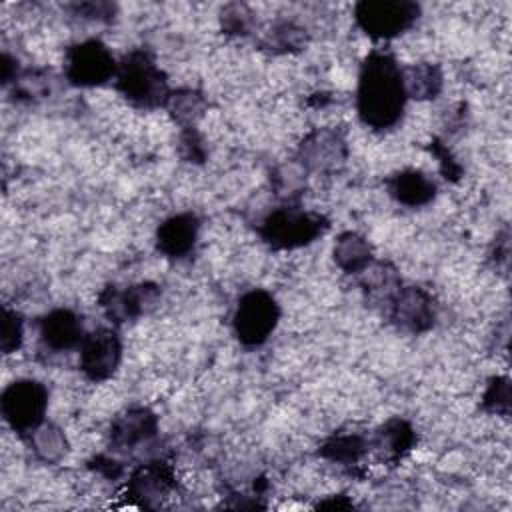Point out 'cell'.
<instances>
[{"label": "cell", "instance_id": "obj_1", "mask_svg": "<svg viewBox=\"0 0 512 512\" xmlns=\"http://www.w3.org/2000/svg\"><path fill=\"white\" fill-rule=\"evenodd\" d=\"M406 100L398 60L388 52H370L360 66L356 88V110L362 124L376 132L394 128L404 116Z\"/></svg>", "mask_w": 512, "mask_h": 512}, {"label": "cell", "instance_id": "obj_2", "mask_svg": "<svg viewBox=\"0 0 512 512\" xmlns=\"http://www.w3.org/2000/svg\"><path fill=\"white\" fill-rule=\"evenodd\" d=\"M114 86L124 100L144 110L166 108L172 94L166 74L144 48H134L118 60Z\"/></svg>", "mask_w": 512, "mask_h": 512}, {"label": "cell", "instance_id": "obj_3", "mask_svg": "<svg viewBox=\"0 0 512 512\" xmlns=\"http://www.w3.org/2000/svg\"><path fill=\"white\" fill-rule=\"evenodd\" d=\"M330 228L324 214L304 210L298 202H284L270 210L258 226V234L272 250H294L312 244Z\"/></svg>", "mask_w": 512, "mask_h": 512}, {"label": "cell", "instance_id": "obj_4", "mask_svg": "<svg viewBox=\"0 0 512 512\" xmlns=\"http://www.w3.org/2000/svg\"><path fill=\"white\" fill-rule=\"evenodd\" d=\"M420 16L412 0H362L354 6L356 26L374 40H390L410 30Z\"/></svg>", "mask_w": 512, "mask_h": 512}, {"label": "cell", "instance_id": "obj_5", "mask_svg": "<svg viewBox=\"0 0 512 512\" xmlns=\"http://www.w3.org/2000/svg\"><path fill=\"white\" fill-rule=\"evenodd\" d=\"M278 320L280 306L276 298L268 290L254 288L240 296L232 316V328L242 346L254 348L272 336Z\"/></svg>", "mask_w": 512, "mask_h": 512}, {"label": "cell", "instance_id": "obj_6", "mask_svg": "<svg viewBox=\"0 0 512 512\" xmlns=\"http://www.w3.org/2000/svg\"><path fill=\"white\" fill-rule=\"evenodd\" d=\"M48 390L42 382L22 378L4 388L0 396V412L6 424L22 438L46 420Z\"/></svg>", "mask_w": 512, "mask_h": 512}, {"label": "cell", "instance_id": "obj_7", "mask_svg": "<svg viewBox=\"0 0 512 512\" xmlns=\"http://www.w3.org/2000/svg\"><path fill=\"white\" fill-rule=\"evenodd\" d=\"M118 62L108 46L98 38H88L68 46L64 54V76L72 86L92 88L114 80Z\"/></svg>", "mask_w": 512, "mask_h": 512}, {"label": "cell", "instance_id": "obj_8", "mask_svg": "<svg viewBox=\"0 0 512 512\" xmlns=\"http://www.w3.org/2000/svg\"><path fill=\"white\" fill-rule=\"evenodd\" d=\"M158 438V418L146 406H130L118 412L108 428V446L114 454L136 456L152 448Z\"/></svg>", "mask_w": 512, "mask_h": 512}, {"label": "cell", "instance_id": "obj_9", "mask_svg": "<svg viewBox=\"0 0 512 512\" xmlns=\"http://www.w3.org/2000/svg\"><path fill=\"white\" fill-rule=\"evenodd\" d=\"M348 160V142L338 128H314L296 150L298 166L308 174H334Z\"/></svg>", "mask_w": 512, "mask_h": 512}, {"label": "cell", "instance_id": "obj_10", "mask_svg": "<svg viewBox=\"0 0 512 512\" xmlns=\"http://www.w3.org/2000/svg\"><path fill=\"white\" fill-rule=\"evenodd\" d=\"M160 298L162 292L158 284L138 282L122 290L116 286H106L100 292L98 302L112 324H124L150 314L160 304Z\"/></svg>", "mask_w": 512, "mask_h": 512}, {"label": "cell", "instance_id": "obj_11", "mask_svg": "<svg viewBox=\"0 0 512 512\" xmlns=\"http://www.w3.org/2000/svg\"><path fill=\"white\" fill-rule=\"evenodd\" d=\"M78 350L80 370L90 382H104L112 378L122 362V340L112 328L86 332Z\"/></svg>", "mask_w": 512, "mask_h": 512}, {"label": "cell", "instance_id": "obj_12", "mask_svg": "<svg viewBox=\"0 0 512 512\" xmlns=\"http://www.w3.org/2000/svg\"><path fill=\"white\" fill-rule=\"evenodd\" d=\"M178 488L176 474L168 462L148 460L138 464L126 482V496L136 506L158 508Z\"/></svg>", "mask_w": 512, "mask_h": 512}, {"label": "cell", "instance_id": "obj_13", "mask_svg": "<svg viewBox=\"0 0 512 512\" xmlns=\"http://www.w3.org/2000/svg\"><path fill=\"white\" fill-rule=\"evenodd\" d=\"M386 310L390 322L408 334H424L436 324V302L420 286H402Z\"/></svg>", "mask_w": 512, "mask_h": 512}, {"label": "cell", "instance_id": "obj_14", "mask_svg": "<svg viewBox=\"0 0 512 512\" xmlns=\"http://www.w3.org/2000/svg\"><path fill=\"white\" fill-rule=\"evenodd\" d=\"M38 334L42 346L56 354L80 348L86 336L82 316L70 308H54L44 314L38 322Z\"/></svg>", "mask_w": 512, "mask_h": 512}, {"label": "cell", "instance_id": "obj_15", "mask_svg": "<svg viewBox=\"0 0 512 512\" xmlns=\"http://www.w3.org/2000/svg\"><path fill=\"white\" fill-rule=\"evenodd\" d=\"M200 234V218L194 212H178L168 216L156 230V250L172 260L186 258Z\"/></svg>", "mask_w": 512, "mask_h": 512}, {"label": "cell", "instance_id": "obj_16", "mask_svg": "<svg viewBox=\"0 0 512 512\" xmlns=\"http://www.w3.org/2000/svg\"><path fill=\"white\" fill-rule=\"evenodd\" d=\"M416 444V432L410 422L402 418H390L378 426L370 438V452L384 464L396 466Z\"/></svg>", "mask_w": 512, "mask_h": 512}, {"label": "cell", "instance_id": "obj_17", "mask_svg": "<svg viewBox=\"0 0 512 512\" xmlns=\"http://www.w3.org/2000/svg\"><path fill=\"white\" fill-rule=\"evenodd\" d=\"M384 186L392 200L408 208H420L430 204L438 192L436 182L416 168H406L390 174Z\"/></svg>", "mask_w": 512, "mask_h": 512}, {"label": "cell", "instance_id": "obj_18", "mask_svg": "<svg viewBox=\"0 0 512 512\" xmlns=\"http://www.w3.org/2000/svg\"><path fill=\"white\" fill-rule=\"evenodd\" d=\"M360 286L364 290V296L372 304H388L396 296V292L402 288V280L398 270L386 262V260H372L362 272H360Z\"/></svg>", "mask_w": 512, "mask_h": 512}, {"label": "cell", "instance_id": "obj_19", "mask_svg": "<svg viewBox=\"0 0 512 512\" xmlns=\"http://www.w3.org/2000/svg\"><path fill=\"white\" fill-rule=\"evenodd\" d=\"M332 256L336 266L346 274H360L374 260V252L366 236L352 230L342 232L336 238Z\"/></svg>", "mask_w": 512, "mask_h": 512}, {"label": "cell", "instance_id": "obj_20", "mask_svg": "<svg viewBox=\"0 0 512 512\" xmlns=\"http://www.w3.org/2000/svg\"><path fill=\"white\" fill-rule=\"evenodd\" d=\"M370 452V438L358 432H336L326 438L318 454L340 466H356Z\"/></svg>", "mask_w": 512, "mask_h": 512}, {"label": "cell", "instance_id": "obj_21", "mask_svg": "<svg viewBox=\"0 0 512 512\" xmlns=\"http://www.w3.org/2000/svg\"><path fill=\"white\" fill-rule=\"evenodd\" d=\"M24 440L28 442V448L34 452V456L44 464H58L66 458L70 448L64 430L58 424L46 420L30 434H26Z\"/></svg>", "mask_w": 512, "mask_h": 512}, {"label": "cell", "instance_id": "obj_22", "mask_svg": "<svg viewBox=\"0 0 512 512\" xmlns=\"http://www.w3.org/2000/svg\"><path fill=\"white\" fill-rule=\"evenodd\" d=\"M402 78L406 96L416 100H432L442 92L444 86L442 68L432 62H418L402 68Z\"/></svg>", "mask_w": 512, "mask_h": 512}, {"label": "cell", "instance_id": "obj_23", "mask_svg": "<svg viewBox=\"0 0 512 512\" xmlns=\"http://www.w3.org/2000/svg\"><path fill=\"white\" fill-rule=\"evenodd\" d=\"M206 108H208V102L204 94L194 88L172 90L166 102V110L170 112L172 120L182 128H196V122L204 116Z\"/></svg>", "mask_w": 512, "mask_h": 512}, {"label": "cell", "instance_id": "obj_24", "mask_svg": "<svg viewBox=\"0 0 512 512\" xmlns=\"http://www.w3.org/2000/svg\"><path fill=\"white\" fill-rule=\"evenodd\" d=\"M308 34L302 26L290 20H278L266 32L262 46L272 52H298L306 46Z\"/></svg>", "mask_w": 512, "mask_h": 512}, {"label": "cell", "instance_id": "obj_25", "mask_svg": "<svg viewBox=\"0 0 512 512\" xmlns=\"http://www.w3.org/2000/svg\"><path fill=\"white\" fill-rule=\"evenodd\" d=\"M10 86L14 88L18 100H36L50 94L52 76L44 68H26L18 72Z\"/></svg>", "mask_w": 512, "mask_h": 512}, {"label": "cell", "instance_id": "obj_26", "mask_svg": "<svg viewBox=\"0 0 512 512\" xmlns=\"http://www.w3.org/2000/svg\"><path fill=\"white\" fill-rule=\"evenodd\" d=\"M220 24H222V30L230 36H246L252 30L254 14L246 4H240V2L226 4L220 12Z\"/></svg>", "mask_w": 512, "mask_h": 512}, {"label": "cell", "instance_id": "obj_27", "mask_svg": "<svg viewBox=\"0 0 512 512\" xmlns=\"http://www.w3.org/2000/svg\"><path fill=\"white\" fill-rule=\"evenodd\" d=\"M24 340V320L16 310L8 306L2 308V326H0V348L2 354H14Z\"/></svg>", "mask_w": 512, "mask_h": 512}, {"label": "cell", "instance_id": "obj_28", "mask_svg": "<svg viewBox=\"0 0 512 512\" xmlns=\"http://www.w3.org/2000/svg\"><path fill=\"white\" fill-rule=\"evenodd\" d=\"M482 408L486 412L508 416L510 412V380L506 376H494L482 396Z\"/></svg>", "mask_w": 512, "mask_h": 512}, {"label": "cell", "instance_id": "obj_29", "mask_svg": "<svg viewBox=\"0 0 512 512\" xmlns=\"http://www.w3.org/2000/svg\"><path fill=\"white\" fill-rule=\"evenodd\" d=\"M66 8L72 12V16L90 22H112L116 16V4L110 2H80L68 4Z\"/></svg>", "mask_w": 512, "mask_h": 512}, {"label": "cell", "instance_id": "obj_30", "mask_svg": "<svg viewBox=\"0 0 512 512\" xmlns=\"http://www.w3.org/2000/svg\"><path fill=\"white\" fill-rule=\"evenodd\" d=\"M178 150L186 162H204L206 158V148L196 128H182Z\"/></svg>", "mask_w": 512, "mask_h": 512}, {"label": "cell", "instance_id": "obj_31", "mask_svg": "<svg viewBox=\"0 0 512 512\" xmlns=\"http://www.w3.org/2000/svg\"><path fill=\"white\" fill-rule=\"evenodd\" d=\"M432 150H434L436 158L440 160V166H442L444 176H446V178H450V180H456V178L462 174V168H460V164L450 156L448 148H446L444 144H440V142H436V140H434Z\"/></svg>", "mask_w": 512, "mask_h": 512}, {"label": "cell", "instance_id": "obj_32", "mask_svg": "<svg viewBox=\"0 0 512 512\" xmlns=\"http://www.w3.org/2000/svg\"><path fill=\"white\" fill-rule=\"evenodd\" d=\"M90 468H94L96 472H100L102 476H106V478H110V480H116V478L122 476V472H124L122 462L114 460L112 456H104V454L96 456V458L90 462Z\"/></svg>", "mask_w": 512, "mask_h": 512}, {"label": "cell", "instance_id": "obj_33", "mask_svg": "<svg viewBox=\"0 0 512 512\" xmlns=\"http://www.w3.org/2000/svg\"><path fill=\"white\" fill-rule=\"evenodd\" d=\"M508 254H510V242H508V230H504L502 234L496 236V242H494L492 258L496 260V266L506 268L508 266Z\"/></svg>", "mask_w": 512, "mask_h": 512}, {"label": "cell", "instance_id": "obj_34", "mask_svg": "<svg viewBox=\"0 0 512 512\" xmlns=\"http://www.w3.org/2000/svg\"><path fill=\"white\" fill-rule=\"evenodd\" d=\"M20 68H18V62L8 54L4 52L2 54V64H0V74H2V84L4 86H10L14 82V78L18 76Z\"/></svg>", "mask_w": 512, "mask_h": 512}, {"label": "cell", "instance_id": "obj_35", "mask_svg": "<svg viewBox=\"0 0 512 512\" xmlns=\"http://www.w3.org/2000/svg\"><path fill=\"white\" fill-rule=\"evenodd\" d=\"M318 508H336V510H348V508H354V504L350 500H346L344 496H336V498H330V500H322L318 502Z\"/></svg>", "mask_w": 512, "mask_h": 512}]
</instances>
